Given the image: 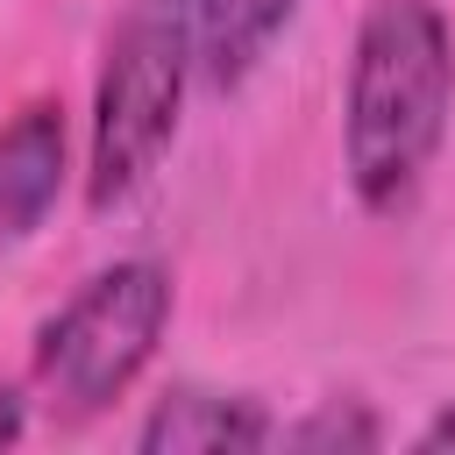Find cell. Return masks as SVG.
<instances>
[{"label":"cell","instance_id":"obj_2","mask_svg":"<svg viewBox=\"0 0 455 455\" xmlns=\"http://www.w3.org/2000/svg\"><path fill=\"white\" fill-rule=\"evenodd\" d=\"M199 71L192 0H128L100 78H92V135H85V206L107 213L149 185V171L178 142L185 85Z\"/></svg>","mask_w":455,"mask_h":455},{"label":"cell","instance_id":"obj_5","mask_svg":"<svg viewBox=\"0 0 455 455\" xmlns=\"http://www.w3.org/2000/svg\"><path fill=\"white\" fill-rule=\"evenodd\" d=\"M277 441V419L256 405V398H235V391H164L149 405V419L135 427V448L149 455H192V448H270Z\"/></svg>","mask_w":455,"mask_h":455},{"label":"cell","instance_id":"obj_8","mask_svg":"<svg viewBox=\"0 0 455 455\" xmlns=\"http://www.w3.org/2000/svg\"><path fill=\"white\" fill-rule=\"evenodd\" d=\"M21 434H28V405H21L14 384H0V448H14Z\"/></svg>","mask_w":455,"mask_h":455},{"label":"cell","instance_id":"obj_6","mask_svg":"<svg viewBox=\"0 0 455 455\" xmlns=\"http://www.w3.org/2000/svg\"><path fill=\"white\" fill-rule=\"evenodd\" d=\"M299 0H192V28H199V78L213 92H235L263 50L284 36Z\"/></svg>","mask_w":455,"mask_h":455},{"label":"cell","instance_id":"obj_4","mask_svg":"<svg viewBox=\"0 0 455 455\" xmlns=\"http://www.w3.org/2000/svg\"><path fill=\"white\" fill-rule=\"evenodd\" d=\"M71 171V128L57 100H28L7 128H0V249L28 242Z\"/></svg>","mask_w":455,"mask_h":455},{"label":"cell","instance_id":"obj_3","mask_svg":"<svg viewBox=\"0 0 455 455\" xmlns=\"http://www.w3.org/2000/svg\"><path fill=\"white\" fill-rule=\"evenodd\" d=\"M171 270L149 256H121L107 270H92L36 334V391L50 398L57 419H92L114 398H128V384L149 370L164 327H171Z\"/></svg>","mask_w":455,"mask_h":455},{"label":"cell","instance_id":"obj_1","mask_svg":"<svg viewBox=\"0 0 455 455\" xmlns=\"http://www.w3.org/2000/svg\"><path fill=\"white\" fill-rule=\"evenodd\" d=\"M455 121V28L441 0H370L341 92V164L370 213H405Z\"/></svg>","mask_w":455,"mask_h":455},{"label":"cell","instance_id":"obj_9","mask_svg":"<svg viewBox=\"0 0 455 455\" xmlns=\"http://www.w3.org/2000/svg\"><path fill=\"white\" fill-rule=\"evenodd\" d=\"M419 448H427V455H441V448H455V405H448V412H434V419L419 427Z\"/></svg>","mask_w":455,"mask_h":455},{"label":"cell","instance_id":"obj_7","mask_svg":"<svg viewBox=\"0 0 455 455\" xmlns=\"http://www.w3.org/2000/svg\"><path fill=\"white\" fill-rule=\"evenodd\" d=\"M277 441H284V448H377L384 427H377V412H363L355 398H348V405L327 398V405H313L306 419H284Z\"/></svg>","mask_w":455,"mask_h":455}]
</instances>
